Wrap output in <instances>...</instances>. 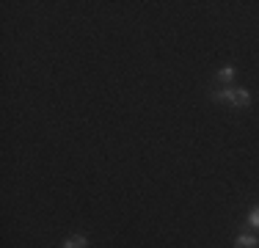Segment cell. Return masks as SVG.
<instances>
[{"label":"cell","instance_id":"3","mask_svg":"<svg viewBox=\"0 0 259 248\" xmlns=\"http://www.w3.org/2000/svg\"><path fill=\"white\" fill-rule=\"evenodd\" d=\"M85 245H89V240H85L83 234H75V237H69L61 248H85Z\"/></svg>","mask_w":259,"mask_h":248},{"label":"cell","instance_id":"1","mask_svg":"<svg viewBox=\"0 0 259 248\" xmlns=\"http://www.w3.org/2000/svg\"><path fill=\"white\" fill-rule=\"evenodd\" d=\"M212 99L215 102H229L234 108H248L251 105V94L245 89H221V91H212Z\"/></svg>","mask_w":259,"mask_h":248},{"label":"cell","instance_id":"4","mask_svg":"<svg viewBox=\"0 0 259 248\" xmlns=\"http://www.w3.org/2000/svg\"><path fill=\"white\" fill-rule=\"evenodd\" d=\"M218 80H221V83H232V80H234V66H224V69H218Z\"/></svg>","mask_w":259,"mask_h":248},{"label":"cell","instance_id":"2","mask_svg":"<svg viewBox=\"0 0 259 248\" xmlns=\"http://www.w3.org/2000/svg\"><path fill=\"white\" fill-rule=\"evenodd\" d=\"M234 248H259V240L254 237V234H237Z\"/></svg>","mask_w":259,"mask_h":248},{"label":"cell","instance_id":"5","mask_svg":"<svg viewBox=\"0 0 259 248\" xmlns=\"http://www.w3.org/2000/svg\"><path fill=\"white\" fill-rule=\"evenodd\" d=\"M248 226H251V229H259V207H254V210L248 213Z\"/></svg>","mask_w":259,"mask_h":248}]
</instances>
